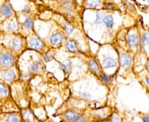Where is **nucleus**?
Segmentation results:
<instances>
[{
    "instance_id": "28",
    "label": "nucleus",
    "mask_w": 149,
    "mask_h": 122,
    "mask_svg": "<svg viewBox=\"0 0 149 122\" xmlns=\"http://www.w3.org/2000/svg\"><path fill=\"white\" fill-rule=\"evenodd\" d=\"M111 122H119V119L117 116H114L113 115L111 117Z\"/></svg>"
},
{
    "instance_id": "23",
    "label": "nucleus",
    "mask_w": 149,
    "mask_h": 122,
    "mask_svg": "<svg viewBox=\"0 0 149 122\" xmlns=\"http://www.w3.org/2000/svg\"><path fill=\"white\" fill-rule=\"evenodd\" d=\"M100 79H101L102 82H104V83H106V84L110 83V82H111V77L104 74H101L100 75Z\"/></svg>"
},
{
    "instance_id": "11",
    "label": "nucleus",
    "mask_w": 149,
    "mask_h": 122,
    "mask_svg": "<svg viewBox=\"0 0 149 122\" xmlns=\"http://www.w3.org/2000/svg\"><path fill=\"white\" fill-rule=\"evenodd\" d=\"M63 41V35L61 33L53 34L50 38V42L52 45H58Z\"/></svg>"
},
{
    "instance_id": "15",
    "label": "nucleus",
    "mask_w": 149,
    "mask_h": 122,
    "mask_svg": "<svg viewBox=\"0 0 149 122\" xmlns=\"http://www.w3.org/2000/svg\"><path fill=\"white\" fill-rule=\"evenodd\" d=\"M89 67H90V69H91V70L93 73L96 74V73L99 72V65H98L95 60L91 59L90 62H89Z\"/></svg>"
},
{
    "instance_id": "18",
    "label": "nucleus",
    "mask_w": 149,
    "mask_h": 122,
    "mask_svg": "<svg viewBox=\"0 0 149 122\" xmlns=\"http://www.w3.org/2000/svg\"><path fill=\"white\" fill-rule=\"evenodd\" d=\"M8 86L3 83H0V96H4L8 95Z\"/></svg>"
},
{
    "instance_id": "9",
    "label": "nucleus",
    "mask_w": 149,
    "mask_h": 122,
    "mask_svg": "<svg viewBox=\"0 0 149 122\" xmlns=\"http://www.w3.org/2000/svg\"><path fill=\"white\" fill-rule=\"evenodd\" d=\"M140 47L143 50L149 47V31H146L140 35Z\"/></svg>"
},
{
    "instance_id": "20",
    "label": "nucleus",
    "mask_w": 149,
    "mask_h": 122,
    "mask_svg": "<svg viewBox=\"0 0 149 122\" xmlns=\"http://www.w3.org/2000/svg\"><path fill=\"white\" fill-rule=\"evenodd\" d=\"M105 17L104 15V13L102 12H98L97 14H96V20L95 21V24H99V23H101V22H104V18Z\"/></svg>"
},
{
    "instance_id": "26",
    "label": "nucleus",
    "mask_w": 149,
    "mask_h": 122,
    "mask_svg": "<svg viewBox=\"0 0 149 122\" xmlns=\"http://www.w3.org/2000/svg\"><path fill=\"white\" fill-rule=\"evenodd\" d=\"M74 122H85V118L83 116H80Z\"/></svg>"
},
{
    "instance_id": "27",
    "label": "nucleus",
    "mask_w": 149,
    "mask_h": 122,
    "mask_svg": "<svg viewBox=\"0 0 149 122\" xmlns=\"http://www.w3.org/2000/svg\"><path fill=\"white\" fill-rule=\"evenodd\" d=\"M142 118H143V121L144 122H149V115L148 114H144V115H143Z\"/></svg>"
},
{
    "instance_id": "29",
    "label": "nucleus",
    "mask_w": 149,
    "mask_h": 122,
    "mask_svg": "<svg viewBox=\"0 0 149 122\" xmlns=\"http://www.w3.org/2000/svg\"><path fill=\"white\" fill-rule=\"evenodd\" d=\"M113 8H114V7H113V5L112 3H109V4L106 6L107 9H113Z\"/></svg>"
},
{
    "instance_id": "17",
    "label": "nucleus",
    "mask_w": 149,
    "mask_h": 122,
    "mask_svg": "<svg viewBox=\"0 0 149 122\" xmlns=\"http://www.w3.org/2000/svg\"><path fill=\"white\" fill-rule=\"evenodd\" d=\"M18 27L17 22L15 20H12L9 21L8 25V32H15Z\"/></svg>"
},
{
    "instance_id": "21",
    "label": "nucleus",
    "mask_w": 149,
    "mask_h": 122,
    "mask_svg": "<svg viewBox=\"0 0 149 122\" xmlns=\"http://www.w3.org/2000/svg\"><path fill=\"white\" fill-rule=\"evenodd\" d=\"M61 69H63L65 73H69L70 69H71V64H70V62H64V63L61 64Z\"/></svg>"
},
{
    "instance_id": "22",
    "label": "nucleus",
    "mask_w": 149,
    "mask_h": 122,
    "mask_svg": "<svg viewBox=\"0 0 149 122\" xmlns=\"http://www.w3.org/2000/svg\"><path fill=\"white\" fill-rule=\"evenodd\" d=\"M64 30L66 32L67 35H70L72 32H74V27L71 24H70L68 22H66L64 25Z\"/></svg>"
},
{
    "instance_id": "25",
    "label": "nucleus",
    "mask_w": 149,
    "mask_h": 122,
    "mask_svg": "<svg viewBox=\"0 0 149 122\" xmlns=\"http://www.w3.org/2000/svg\"><path fill=\"white\" fill-rule=\"evenodd\" d=\"M52 54L51 53H47L45 56H44V60H45V61H50V60L52 59Z\"/></svg>"
},
{
    "instance_id": "1",
    "label": "nucleus",
    "mask_w": 149,
    "mask_h": 122,
    "mask_svg": "<svg viewBox=\"0 0 149 122\" xmlns=\"http://www.w3.org/2000/svg\"><path fill=\"white\" fill-rule=\"evenodd\" d=\"M15 64V57L13 54L8 51H3L0 52V69H11L13 67Z\"/></svg>"
},
{
    "instance_id": "10",
    "label": "nucleus",
    "mask_w": 149,
    "mask_h": 122,
    "mask_svg": "<svg viewBox=\"0 0 149 122\" xmlns=\"http://www.w3.org/2000/svg\"><path fill=\"white\" fill-rule=\"evenodd\" d=\"M22 46V41L19 37H16L13 39L12 42H11V49L13 51H17L19 50H21Z\"/></svg>"
},
{
    "instance_id": "6",
    "label": "nucleus",
    "mask_w": 149,
    "mask_h": 122,
    "mask_svg": "<svg viewBox=\"0 0 149 122\" xmlns=\"http://www.w3.org/2000/svg\"><path fill=\"white\" fill-rule=\"evenodd\" d=\"M43 64L42 61H36L33 62L28 66V71L31 74H37L41 72L43 69Z\"/></svg>"
},
{
    "instance_id": "19",
    "label": "nucleus",
    "mask_w": 149,
    "mask_h": 122,
    "mask_svg": "<svg viewBox=\"0 0 149 122\" xmlns=\"http://www.w3.org/2000/svg\"><path fill=\"white\" fill-rule=\"evenodd\" d=\"M6 122H19V117L17 114L12 113V114L8 115Z\"/></svg>"
},
{
    "instance_id": "7",
    "label": "nucleus",
    "mask_w": 149,
    "mask_h": 122,
    "mask_svg": "<svg viewBox=\"0 0 149 122\" xmlns=\"http://www.w3.org/2000/svg\"><path fill=\"white\" fill-rule=\"evenodd\" d=\"M44 46L43 42L37 37H32L29 42V47L36 50H41Z\"/></svg>"
},
{
    "instance_id": "24",
    "label": "nucleus",
    "mask_w": 149,
    "mask_h": 122,
    "mask_svg": "<svg viewBox=\"0 0 149 122\" xmlns=\"http://www.w3.org/2000/svg\"><path fill=\"white\" fill-rule=\"evenodd\" d=\"M86 4L90 8H96L97 6L100 4V1H91V2H87Z\"/></svg>"
},
{
    "instance_id": "13",
    "label": "nucleus",
    "mask_w": 149,
    "mask_h": 122,
    "mask_svg": "<svg viewBox=\"0 0 149 122\" xmlns=\"http://www.w3.org/2000/svg\"><path fill=\"white\" fill-rule=\"evenodd\" d=\"M65 48L66 50H68L70 52H76L78 50V45L76 41H74L73 40H68L65 42Z\"/></svg>"
},
{
    "instance_id": "12",
    "label": "nucleus",
    "mask_w": 149,
    "mask_h": 122,
    "mask_svg": "<svg viewBox=\"0 0 149 122\" xmlns=\"http://www.w3.org/2000/svg\"><path fill=\"white\" fill-rule=\"evenodd\" d=\"M103 65L105 69H109V68H113L117 66V62L114 59L111 58V57H106L104 59L103 62Z\"/></svg>"
},
{
    "instance_id": "14",
    "label": "nucleus",
    "mask_w": 149,
    "mask_h": 122,
    "mask_svg": "<svg viewBox=\"0 0 149 122\" xmlns=\"http://www.w3.org/2000/svg\"><path fill=\"white\" fill-rule=\"evenodd\" d=\"M104 23L105 24L108 28H112L113 27V24H114V21H113V17L111 16V15H108V16L105 17L104 18Z\"/></svg>"
},
{
    "instance_id": "4",
    "label": "nucleus",
    "mask_w": 149,
    "mask_h": 122,
    "mask_svg": "<svg viewBox=\"0 0 149 122\" xmlns=\"http://www.w3.org/2000/svg\"><path fill=\"white\" fill-rule=\"evenodd\" d=\"M119 64L122 68L127 69L132 66L133 64V58L131 54L128 53H123L119 55Z\"/></svg>"
},
{
    "instance_id": "2",
    "label": "nucleus",
    "mask_w": 149,
    "mask_h": 122,
    "mask_svg": "<svg viewBox=\"0 0 149 122\" xmlns=\"http://www.w3.org/2000/svg\"><path fill=\"white\" fill-rule=\"evenodd\" d=\"M126 42L129 48L138 49L140 47V35L138 34V32L128 34L126 37Z\"/></svg>"
},
{
    "instance_id": "16",
    "label": "nucleus",
    "mask_w": 149,
    "mask_h": 122,
    "mask_svg": "<svg viewBox=\"0 0 149 122\" xmlns=\"http://www.w3.org/2000/svg\"><path fill=\"white\" fill-rule=\"evenodd\" d=\"M33 27V20L31 17H27L26 20L23 22V27L26 30H31Z\"/></svg>"
},
{
    "instance_id": "30",
    "label": "nucleus",
    "mask_w": 149,
    "mask_h": 122,
    "mask_svg": "<svg viewBox=\"0 0 149 122\" xmlns=\"http://www.w3.org/2000/svg\"><path fill=\"white\" fill-rule=\"evenodd\" d=\"M146 69H147V71H148V74H149V58L147 61V64H146Z\"/></svg>"
},
{
    "instance_id": "5",
    "label": "nucleus",
    "mask_w": 149,
    "mask_h": 122,
    "mask_svg": "<svg viewBox=\"0 0 149 122\" xmlns=\"http://www.w3.org/2000/svg\"><path fill=\"white\" fill-rule=\"evenodd\" d=\"M0 15L3 17H11L13 15V10L8 3H4L0 8Z\"/></svg>"
},
{
    "instance_id": "8",
    "label": "nucleus",
    "mask_w": 149,
    "mask_h": 122,
    "mask_svg": "<svg viewBox=\"0 0 149 122\" xmlns=\"http://www.w3.org/2000/svg\"><path fill=\"white\" fill-rule=\"evenodd\" d=\"M80 113L77 110H74V109H71V110H68L67 112H65L64 114L65 119L66 121H73L74 122L78 117L80 116Z\"/></svg>"
},
{
    "instance_id": "3",
    "label": "nucleus",
    "mask_w": 149,
    "mask_h": 122,
    "mask_svg": "<svg viewBox=\"0 0 149 122\" xmlns=\"http://www.w3.org/2000/svg\"><path fill=\"white\" fill-rule=\"evenodd\" d=\"M0 77L7 83H13L17 79V71L13 68L2 70L0 72Z\"/></svg>"
}]
</instances>
